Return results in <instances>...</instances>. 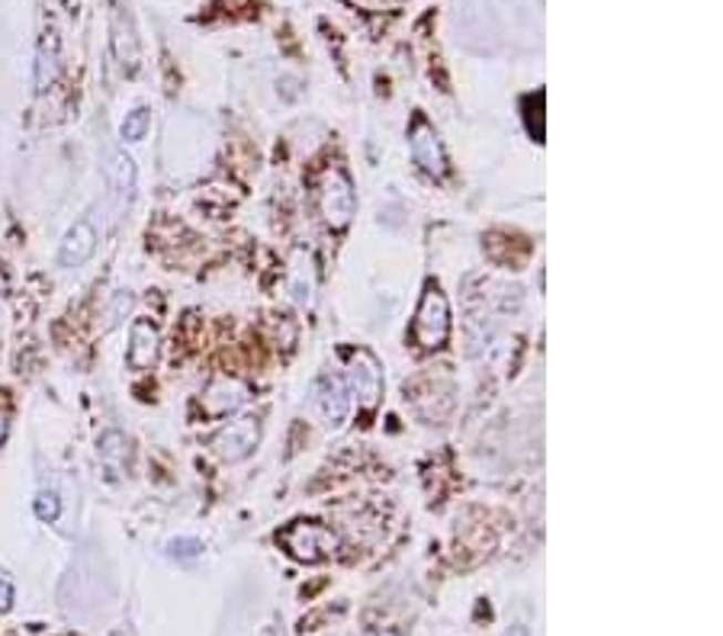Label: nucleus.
<instances>
[{
    "instance_id": "6",
    "label": "nucleus",
    "mask_w": 723,
    "mask_h": 636,
    "mask_svg": "<svg viewBox=\"0 0 723 636\" xmlns=\"http://www.w3.org/2000/svg\"><path fill=\"white\" fill-rule=\"evenodd\" d=\"M248 396H251V389L241 383V379H235V376H219V379H213L209 386H206V393H203V411L209 415V418H226L231 411H238L241 405L248 403Z\"/></svg>"
},
{
    "instance_id": "20",
    "label": "nucleus",
    "mask_w": 723,
    "mask_h": 636,
    "mask_svg": "<svg viewBox=\"0 0 723 636\" xmlns=\"http://www.w3.org/2000/svg\"><path fill=\"white\" fill-rule=\"evenodd\" d=\"M380 636H399V634H380Z\"/></svg>"
},
{
    "instance_id": "12",
    "label": "nucleus",
    "mask_w": 723,
    "mask_h": 636,
    "mask_svg": "<svg viewBox=\"0 0 723 636\" xmlns=\"http://www.w3.org/2000/svg\"><path fill=\"white\" fill-rule=\"evenodd\" d=\"M113 52H116L120 65L126 71H135V65H138V39H135L130 20H123V13L113 17Z\"/></svg>"
},
{
    "instance_id": "13",
    "label": "nucleus",
    "mask_w": 723,
    "mask_h": 636,
    "mask_svg": "<svg viewBox=\"0 0 723 636\" xmlns=\"http://www.w3.org/2000/svg\"><path fill=\"white\" fill-rule=\"evenodd\" d=\"M110 180H113V190L120 200H132V190H135V161L130 155H113L110 158Z\"/></svg>"
},
{
    "instance_id": "16",
    "label": "nucleus",
    "mask_w": 723,
    "mask_h": 636,
    "mask_svg": "<svg viewBox=\"0 0 723 636\" xmlns=\"http://www.w3.org/2000/svg\"><path fill=\"white\" fill-rule=\"evenodd\" d=\"M167 553L177 556V560H194L203 553V543L199 540H171L167 543Z\"/></svg>"
},
{
    "instance_id": "17",
    "label": "nucleus",
    "mask_w": 723,
    "mask_h": 636,
    "mask_svg": "<svg viewBox=\"0 0 723 636\" xmlns=\"http://www.w3.org/2000/svg\"><path fill=\"white\" fill-rule=\"evenodd\" d=\"M3 437H7V408L0 405V444H3Z\"/></svg>"
},
{
    "instance_id": "18",
    "label": "nucleus",
    "mask_w": 723,
    "mask_h": 636,
    "mask_svg": "<svg viewBox=\"0 0 723 636\" xmlns=\"http://www.w3.org/2000/svg\"><path fill=\"white\" fill-rule=\"evenodd\" d=\"M508 636H527V630H525V627H515V630H512Z\"/></svg>"
},
{
    "instance_id": "4",
    "label": "nucleus",
    "mask_w": 723,
    "mask_h": 636,
    "mask_svg": "<svg viewBox=\"0 0 723 636\" xmlns=\"http://www.w3.org/2000/svg\"><path fill=\"white\" fill-rule=\"evenodd\" d=\"M348 379H351V389L358 396V403L373 411L380 396H383V369H380V361L370 354V351H354L351 354V367H348Z\"/></svg>"
},
{
    "instance_id": "15",
    "label": "nucleus",
    "mask_w": 723,
    "mask_h": 636,
    "mask_svg": "<svg viewBox=\"0 0 723 636\" xmlns=\"http://www.w3.org/2000/svg\"><path fill=\"white\" fill-rule=\"evenodd\" d=\"M59 514H62V502H59L55 492H42V496L35 499V518H39V521H49V524H52Z\"/></svg>"
},
{
    "instance_id": "9",
    "label": "nucleus",
    "mask_w": 723,
    "mask_h": 636,
    "mask_svg": "<svg viewBox=\"0 0 723 636\" xmlns=\"http://www.w3.org/2000/svg\"><path fill=\"white\" fill-rule=\"evenodd\" d=\"M94 251H97V229H94L87 219H81V222H74V226L68 229L65 238H62L59 264H62V268H81Z\"/></svg>"
},
{
    "instance_id": "11",
    "label": "nucleus",
    "mask_w": 723,
    "mask_h": 636,
    "mask_svg": "<svg viewBox=\"0 0 723 636\" xmlns=\"http://www.w3.org/2000/svg\"><path fill=\"white\" fill-rule=\"evenodd\" d=\"M130 460L132 444L123 431H106V435L100 437V463H103V469H106L113 479H123V476H126Z\"/></svg>"
},
{
    "instance_id": "7",
    "label": "nucleus",
    "mask_w": 723,
    "mask_h": 636,
    "mask_svg": "<svg viewBox=\"0 0 723 636\" xmlns=\"http://www.w3.org/2000/svg\"><path fill=\"white\" fill-rule=\"evenodd\" d=\"M409 145H412V158L415 165L431 174V177H444L447 174V155L444 145L434 133V126H427L425 119H415L412 133H409Z\"/></svg>"
},
{
    "instance_id": "14",
    "label": "nucleus",
    "mask_w": 723,
    "mask_h": 636,
    "mask_svg": "<svg viewBox=\"0 0 723 636\" xmlns=\"http://www.w3.org/2000/svg\"><path fill=\"white\" fill-rule=\"evenodd\" d=\"M148 126H152V116H148L145 106H138V110L126 113V119L120 126V135H123V142H142L145 133H148Z\"/></svg>"
},
{
    "instance_id": "19",
    "label": "nucleus",
    "mask_w": 723,
    "mask_h": 636,
    "mask_svg": "<svg viewBox=\"0 0 723 636\" xmlns=\"http://www.w3.org/2000/svg\"><path fill=\"white\" fill-rule=\"evenodd\" d=\"M261 636H280V630H273V627H270V630H264Z\"/></svg>"
},
{
    "instance_id": "5",
    "label": "nucleus",
    "mask_w": 723,
    "mask_h": 636,
    "mask_svg": "<svg viewBox=\"0 0 723 636\" xmlns=\"http://www.w3.org/2000/svg\"><path fill=\"white\" fill-rule=\"evenodd\" d=\"M258 440H261V421L251 418V415H245V418L229 421V425L219 431V437L213 440V447H216V453H219L226 463H238V460H245V457L258 447Z\"/></svg>"
},
{
    "instance_id": "8",
    "label": "nucleus",
    "mask_w": 723,
    "mask_h": 636,
    "mask_svg": "<svg viewBox=\"0 0 723 636\" xmlns=\"http://www.w3.org/2000/svg\"><path fill=\"white\" fill-rule=\"evenodd\" d=\"M162 354V335L155 329V322L148 319H135L130 329V351H126V364L138 373L152 369L158 364Z\"/></svg>"
},
{
    "instance_id": "10",
    "label": "nucleus",
    "mask_w": 723,
    "mask_h": 636,
    "mask_svg": "<svg viewBox=\"0 0 723 636\" xmlns=\"http://www.w3.org/2000/svg\"><path fill=\"white\" fill-rule=\"evenodd\" d=\"M319 411L331 428H341L351 411V393L341 376H322L319 379Z\"/></svg>"
},
{
    "instance_id": "1",
    "label": "nucleus",
    "mask_w": 723,
    "mask_h": 636,
    "mask_svg": "<svg viewBox=\"0 0 723 636\" xmlns=\"http://www.w3.org/2000/svg\"><path fill=\"white\" fill-rule=\"evenodd\" d=\"M277 543L299 560V563H306V566H319V563H326L329 556H334V550L341 546V540L338 534L326 528V524H319V521H293L290 528H283L280 534H277Z\"/></svg>"
},
{
    "instance_id": "2",
    "label": "nucleus",
    "mask_w": 723,
    "mask_h": 636,
    "mask_svg": "<svg viewBox=\"0 0 723 636\" xmlns=\"http://www.w3.org/2000/svg\"><path fill=\"white\" fill-rule=\"evenodd\" d=\"M412 337L422 351H437L451 337V302L441 293L437 283H427L415 322H412Z\"/></svg>"
},
{
    "instance_id": "3",
    "label": "nucleus",
    "mask_w": 723,
    "mask_h": 636,
    "mask_svg": "<svg viewBox=\"0 0 723 636\" xmlns=\"http://www.w3.org/2000/svg\"><path fill=\"white\" fill-rule=\"evenodd\" d=\"M358 209L354 200V184L344 170H329L326 180H322V216L331 229H348L351 216Z\"/></svg>"
}]
</instances>
